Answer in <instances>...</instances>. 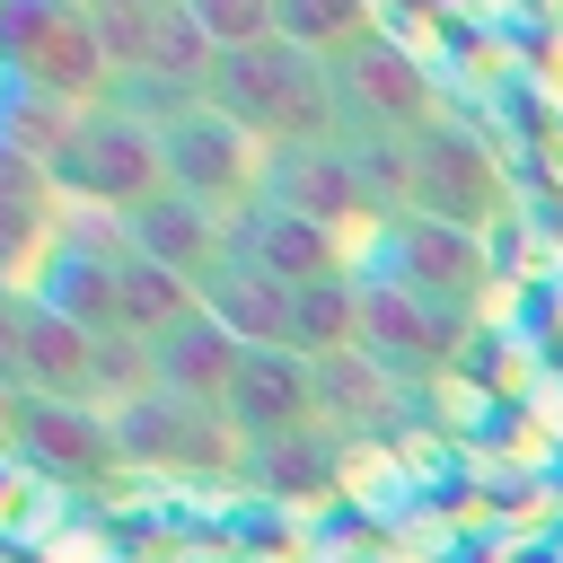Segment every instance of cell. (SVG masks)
<instances>
[{
	"label": "cell",
	"instance_id": "cell-16",
	"mask_svg": "<svg viewBox=\"0 0 563 563\" xmlns=\"http://www.w3.org/2000/svg\"><path fill=\"white\" fill-rule=\"evenodd\" d=\"M18 440H26L53 475H106V466L123 457V449H114V413H97V405H53V396H26Z\"/></svg>",
	"mask_w": 563,
	"mask_h": 563
},
{
	"label": "cell",
	"instance_id": "cell-7",
	"mask_svg": "<svg viewBox=\"0 0 563 563\" xmlns=\"http://www.w3.org/2000/svg\"><path fill=\"white\" fill-rule=\"evenodd\" d=\"M361 273H387V282H405L413 299H431L440 317H475L484 308V290H493V246L484 238H466V229H440V220H387L378 229V255L361 264Z\"/></svg>",
	"mask_w": 563,
	"mask_h": 563
},
{
	"label": "cell",
	"instance_id": "cell-8",
	"mask_svg": "<svg viewBox=\"0 0 563 563\" xmlns=\"http://www.w3.org/2000/svg\"><path fill=\"white\" fill-rule=\"evenodd\" d=\"M106 413H114V449H123L132 466L220 475V466L246 457V440L229 431L220 405H194V396H167V387H141V396H123V405H106Z\"/></svg>",
	"mask_w": 563,
	"mask_h": 563
},
{
	"label": "cell",
	"instance_id": "cell-9",
	"mask_svg": "<svg viewBox=\"0 0 563 563\" xmlns=\"http://www.w3.org/2000/svg\"><path fill=\"white\" fill-rule=\"evenodd\" d=\"M361 352L396 387H422V378H440L457 361V317H440L431 299H413L387 273H361Z\"/></svg>",
	"mask_w": 563,
	"mask_h": 563
},
{
	"label": "cell",
	"instance_id": "cell-21",
	"mask_svg": "<svg viewBox=\"0 0 563 563\" xmlns=\"http://www.w3.org/2000/svg\"><path fill=\"white\" fill-rule=\"evenodd\" d=\"M273 18H282V44H299L317 62H334V53H352V44L378 35L369 0H273Z\"/></svg>",
	"mask_w": 563,
	"mask_h": 563
},
{
	"label": "cell",
	"instance_id": "cell-18",
	"mask_svg": "<svg viewBox=\"0 0 563 563\" xmlns=\"http://www.w3.org/2000/svg\"><path fill=\"white\" fill-rule=\"evenodd\" d=\"M396 405H405V387H396L369 352H334V361H317V422H325V431L369 440V431L396 422Z\"/></svg>",
	"mask_w": 563,
	"mask_h": 563
},
{
	"label": "cell",
	"instance_id": "cell-22",
	"mask_svg": "<svg viewBox=\"0 0 563 563\" xmlns=\"http://www.w3.org/2000/svg\"><path fill=\"white\" fill-rule=\"evenodd\" d=\"M246 466L273 493H325L334 484V431H299V440H273V449H246Z\"/></svg>",
	"mask_w": 563,
	"mask_h": 563
},
{
	"label": "cell",
	"instance_id": "cell-4",
	"mask_svg": "<svg viewBox=\"0 0 563 563\" xmlns=\"http://www.w3.org/2000/svg\"><path fill=\"white\" fill-rule=\"evenodd\" d=\"M334 97H343V150H405L413 132H431L449 114L440 79L378 26L369 44L334 53Z\"/></svg>",
	"mask_w": 563,
	"mask_h": 563
},
{
	"label": "cell",
	"instance_id": "cell-5",
	"mask_svg": "<svg viewBox=\"0 0 563 563\" xmlns=\"http://www.w3.org/2000/svg\"><path fill=\"white\" fill-rule=\"evenodd\" d=\"M53 185L97 202V211H141L150 194H167V150H158V123L123 114V106H88L53 158Z\"/></svg>",
	"mask_w": 563,
	"mask_h": 563
},
{
	"label": "cell",
	"instance_id": "cell-17",
	"mask_svg": "<svg viewBox=\"0 0 563 563\" xmlns=\"http://www.w3.org/2000/svg\"><path fill=\"white\" fill-rule=\"evenodd\" d=\"M202 308L246 343V352H290V290L273 282V273H255V264H220L211 282H202Z\"/></svg>",
	"mask_w": 563,
	"mask_h": 563
},
{
	"label": "cell",
	"instance_id": "cell-3",
	"mask_svg": "<svg viewBox=\"0 0 563 563\" xmlns=\"http://www.w3.org/2000/svg\"><path fill=\"white\" fill-rule=\"evenodd\" d=\"M0 53H9L18 88L44 97V106L88 114V106L114 97V62L97 44V18L70 9V0H9L0 9Z\"/></svg>",
	"mask_w": 563,
	"mask_h": 563
},
{
	"label": "cell",
	"instance_id": "cell-6",
	"mask_svg": "<svg viewBox=\"0 0 563 563\" xmlns=\"http://www.w3.org/2000/svg\"><path fill=\"white\" fill-rule=\"evenodd\" d=\"M158 150H167V185L176 194H194V202H211V211H255L264 202V167H273V150H255L220 106H176L167 123H158Z\"/></svg>",
	"mask_w": 563,
	"mask_h": 563
},
{
	"label": "cell",
	"instance_id": "cell-2",
	"mask_svg": "<svg viewBox=\"0 0 563 563\" xmlns=\"http://www.w3.org/2000/svg\"><path fill=\"white\" fill-rule=\"evenodd\" d=\"M405 211L413 220H440V229H466V238L493 246L519 220V185L493 158V141H475L457 114H440L431 132L405 141Z\"/></svg>",
	"mask_w": 563,
	"mask_h": 563
},
{
	"label": "cell",
	"instance_id": "cell-11",
	"mask_svg": "<svg viewBox=\"0 0 563 563\" xmlns=\"http://www.w3.org/2000/svg\"><path fill=\"white\" fill-rule=\"evenodd\" d=\"M220 413H229V431H238L246 449L325 431V422H317V361H299V352H246L238 378H229V396H220Z\"/></svg>",
	"mask_w": 563,
	"mask_h": 563
},
{
	"label": "cell",
	"instance_id": "cell-19",
	"mask_svg": "<svg viewBox=\"0 0 563 563\" xmlns=\"http://www.w3.org/2000/svg\"><path fill=\"white\" fill-rule=\"evenodd\" d=\"M290 352L299 361L361 352V273H334V282H299L290 290Z\"/></svg>",
	"mask_w": 563,
	"mask_h": 563
},
{
	"label": "cell",
	"instance_id": "cell-12",
	"mask_svg": "<svg viewBox=\"0 0 563 563\" xmlns=\"http://www.w3.org/2000/svg\"><path fill=\"white\" fill-rule=\"evenodd\" d=\"M123 229V246L141 255V264H158V273H176V282H211L220 264H229V211H211V202H194V194H150L141 211H123L114 220Z\"/></svg>",
	"mask_w": 563,
	"mask_h": 563
},
{
	"label": "cell",
	"instance_id": "cell-15",
	"mask_svg": "<svg viewBox=\"0 0 563 563\" xmlns=\"http://www.w3.org/2000/svg\"><path fill=\"white\" fill-rule=\"evenodd\" d=\"M238 361H246V343H238L211 308H194L185 325H167V334L150 343V387L194 396V405H220V396H229V378H238Z\"/></svg>",
	"mask_w": 563,
	"mask_h": 563
},
{
	"label": "cell",
	"instance_id": "cell-1",
	"mask_svg": "<svg viewBox=\"0 0 563 563\" xmlns=\"http://www.w3.org/2000/svg\"><path fill=\"white\" fill-rule=\"evenodd\" d=\"M202 106H220L255 150H334L343 141V97H334V62L299 53V44H246L211 62Z\"/></svg>",
	"mask_w": 563,
	"mask_h": 563
},
{
	"label": "cell",
	"instance_id": "cell-14",
	"mask_svg": "<svg viewBox=\"0 0 563 563\" xmlns=\"http://www.w3.org/2000/svg\"><path fill=\"white\" fill-rule=\"evenodd\" d=\"M229 255L255 264V273H273L282 290H299V282H334V273H361L352 246H343L334 229H317V220H299V211H282V202L238 211V220H229Z\"/></svg>",
	"mask_w": 563,
	"mask_h": 563
},
{
	"label": "cell",
	"instance_id": "cell-10",
	"mask_svg": "<svg viewBox=\"0 0 563 563\" xmlns=\"http://www.w3.org/2000/svg\"><path fill=\"white\" fill-rule=\"evenodd\" d=\"M264 202H282V211H299V220H317V229H334V238H352V229H387V202H378V185L361 176V158L334 141V150H282L273 167H264Z\"/></svg>",
	"mask_w": 563,
	"mask_h": 563
},
{
	"label": "cell",
	"instance_id": "cell-23",
	"mask_svg": "<svg viewBox=\"0 0 563 563\" xmlns=\"http://www.w3.org/2000/svg\"><path fill=\"white\" fill-rule=\"evenodd\" d=\"M185 18L211 35V53H246V44H273L282 35L273 0H185Z\"/></svg>",
	"mask_w": 563,
	"mask_h": 563
},
{
	"label": "cell",
	"instance_id": "cell-13",
	"mask_svg": "<svg viewBox=\"0 0 563 563\" xmlns=\"http://www.w3.org/2000/svg\"><path fill=\"white\" fill-rule=\"evenodd\" d=\"M18 396H53V405H97L106 396V343L88 325H70L53 299H26V325H18Z\"/></svg>",
	"mask_w": 563,
	"mask_h": 563
},
{
	"label": "cell",
	"instance_id": "cell-20",
	"mask_svg": "<svg viewBox=\"0 0 563 563\" xmlns=\"http://www.w3.org/2000/svg\"><path fill=\"white\" fill-rule=\"evenodd\" d=\"M44 229H53V167H35L26 150L0 141V264L44 246Z\"/></svg>",
	"mask_w": 563,
	"mask_h": 563
},
{
	"label": "cell",
	"instance_id": "cell-24",
	"mask_svg": "<svg viewBox=\"0 0 563 563\" xmlns=\"http://www.w3.org/2000/svg\"><path fill=\"white\" fill-rule=\"evenodd\" d=\"M18 325H26V299L0 290V387H18Z\"/></svg>",
	"mask_w": 563,
	"mask_h": 563
}]
</instances>
